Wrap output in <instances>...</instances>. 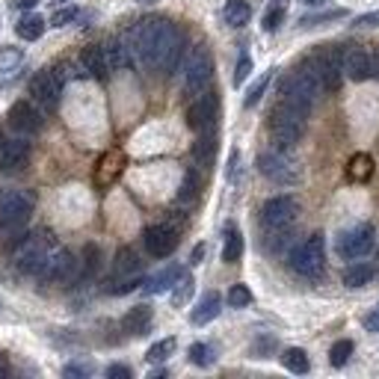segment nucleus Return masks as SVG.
<instances>
[{
	"label": "nucleus",
	"mask_w": 379,
	"mask_h": 379,
	"mask_svg": "<svg viewBox=\"0 0 379 379\" xmlns=\"http://www.w3.org/2000/svg\"><path fill=\"white\" fill-rule=\"evenodd\" d=\"M136 3H154V0H136Z\"/></svg>",
	"instance_id": "13d9d810"
},
{
	"label": "nucleus",
	"mask_w": 379,
	"mask_h": 379,
	"mask_svg": "<svg viewBox=\"0 0 379 379\" xmlns=\"http://www.w3.org/2000/svg\"><path fill=\"white\" fill-rule=\"evenodd\" d=\"M196 187H198L196 172H187V178H184V184H181V193H178V198H181V202H190V198H196Z\"/></svg>",
	"instance_id": "c03bdc74"
},
{
	"label": "nucleus",
	"mask_w": 379,
	"mask_h": 379,
	"mask_svg": "<svg viewBox=\"0 0 379 379\" xmlns=\"http://www.w3.org/2000/svg\"><path fill=\"white\" fill-rule=\"evenodd\" d=\"M107 376H110V379H131V367H125V365H110V367H107Z\"/></svg>",
	"instance_id": "49530a36"
},
{
	"label": "nucleus",
	"mask_w": 379,
	"mask_h": 379,
	"mask_svg": "<svg viewBox=\"0 0 379 379\" xmlns=\"http://www.w3.org/2000/svg\"><path fill=\"white\" fill-rule=\"evenodd\" d=\"M36 3H39V0H15V6H18V9H33Z\"/></svg>",
	"instance_id": "8fccbe9b"
},
{
	"label": "nucleus",
	"mask_w": 379,
	"mask_h": 379,
	"mask_svg": "<svg viewBox=\"0 0 379 379\" xmlns=\"http://www.w3.org/2000/svg\"><path fill=\"white\" fill-rule=\"evenodd\" d=\"M190 294H193V278H190L187 273H181V278L175 282V291H172V303L175 305H184L187 299H190Z\"/></svg>",
	"instance_id": "ea45409f"
},
{
	"label": "nucleus",
	"mask_w": 379,
	"mask_h": 379,
	"mask_svg": "<svg viewBox=\"0 0 379 379\" xmlns=\"http://www.w3.org/2000/svg\"><path fill=\"white\" fill-rule=\"evenodd\" d=\"M27 161H30L27 134L0 131V169H3V172H15V169H24Z\"/></svg>",
	"instance_id": "f8f14e48"
},
{
	"label": "nucleus",
	"mask_w": 379,
	"mask_h": 379,
	"mask_svg": "<svg viewBox=\"0 0 379 379\" xmlns=\"http://www.w3.org/2000/svg\"><path fill=\"white\" fill-rule=\"evenodd\" d=\"M373 278V267L371 264H353L344 270V285L347 287H362Z\"/></svg>",
	"instance_id": "c85d7f7f"
},
{
	"label": "nucleus",
	"mask_w": 379,
	"mask_h": 379,
	"mask_svg": "<svg viewBox=\"0 0 379 379\" xmlns=\"http://www.w3.org/2000/svg\"><path fill=\"white\" fill-rule=\"evenodd\" d=\"M175 353V338H163V341H157V344H152L148 347V353H145V358L152 365H161V362H166L169 356Z\"/></svg>",
	"instance_id": "473e14b6"
},
{
	"label": "nucleus",
	"mask_w": 379,
	"mask_h": 379,
	"mask_svg": "<svg viewBox=\"0 0 379 379\" xmlns=\"http://www.w3.org/2000/svg\"><path fill=\"white\" fill-rule=\"evenodd\" d=\"M317 92H320V83H317V77L303 65V68H299V72L291 77V81L285 83L282 101H285L287 107H296V110H303V113H308V110H311V104H314V98H317Z\"/></svg>",
	"instance_id": "6e6552de"
},
{
	"label": "nucleus",
	"mask_w": 379,
	"mask_h": 379,
	"mask_svg": "<svg viewBox=\"0 0 379 379\" xmlns=\"http://www.w3.org/2000/svg\"><path fill=\"white\" fill-rule=\"evenodd\" d=\"M305 6H320V3H326V0H303Z\"/></svg>",
	"instance_id": "5fc2aeb1"
},
{
	"label": "nucleus",
	"mask_w": 379,
	"mask_h": 379,
	"mask_svg": "<svg viewBox=\"0 0 379 379\" xmlns=\"http://www.w3.org/2000/svg\"><path fill=\"white\" fill-rule=\"evenodd\" d=\"M3 376H6V362L0 358V379H3Z\"/></svg>",
	"instance_id": "6e6d98bb"
},
{
	"label": "nucleus",
	"mask_w": 379,
	"mask_h": 379,
	"mask_svg": "<svg viewBox=\"0 0 379 379\" xmlns=\"http://www.w3.org/2000/svg\"><path fill=\"white\" fill-rule=\"evenodd\" d=\"M54 246H57V243H54L48 234H39V232H36V234H24V237H18V243H15L12 261H15V267H18L21 273L39 276Z\"/></svg>",
	"instance_id": "20e7f679"
},
{
	"label": "nucleus",
	"mask_w": 379,
	"mask_h": 379,
	"mask_svg": "<svg viewBox=\"0 0 379 379\" xmlns=\"http://www.w3.org/2000/svg\"><path fill=\"white\" fill-rule=\"evenodd\" d=\"M341 63H344V74L350 81L362 83L367 77H373V63H371V51L362 45H350L341 51Z\"/></svg>",
	"instance_id": "dca6fc26"
},
{
	"label": "nucleus",
	"mask_w": 379,
	"mask_h": 379,
	"mask_svg": "<svg viewBox=\"0 0 379 379\" xmlns=\"http://www.w3.org/2000/svg\"><path fill=\"white\" fill-rule=\"evenodd\" d=\"M178 278H181V267H166V270L143 278V291L152 294V296L154 294H163V291H169V287H175Z\"/></svg>",
	"instance_id": "412c9836"
},
{
	"label": "nucleus",
	"mask_w": 379,
	"mask_h": 379,
	"mask_svg": "<svg viewBox=\"0 0 379 379\" xmlns=\"http://www.w3.org/2000/svg\"><path fill=\"white\" fill-rule=\"evenodd\" d=\"M365 329H367V332H379V311L365 317Z\"/></svg>",
	"instance_id": "de8ad7c7"
},
{
	"label": "nucleus",
	"mask_w": 379,
	"mask_h": 379,
	"mask_svg": "<svg viewBox=\"0 0 379 379\" xmlns=\"http://www.w3.org/2000/svg\"><path fill=\"white\" fill-rule=\"evenodd\" d=\"M371 63H373V74L379 77V51H373V54H371Z\"/></svg>",
	"instance_id": "603ef678"
},
{
	"label": "nucleus",
	"mask_w": 379,
	"mask_h": 379,
	"mask_svg": "<svg viewBox=\"0 0 379 379\" xmlns=\"http://www.w3.org/2000/svg\"><path fill=\"white\" fill-rule=\"evenodd\" d=\"M54 3H57V6H63V3H68V0H54Z\"/></svg>",
	"instance_id": "4d7b16f0"
},
{
	"label": "nucleus",
	"mask_w": 379,
	"mask_h": 379,
	"mask_svg": "<svg viewBox=\"0 0 379 379\" xmlns=\"http://www.w3.org/2000/svg\"><path fill=\"white\" fill-rule=\"evenodd\" d=\"M143 243L148 249V255L152 258H166V255H172L175 252V246H178V232L172 225H152V228H145V234H143Z\"/></svg>",
	"instance_id": "f3484780"
},
{
	"label": "nucleus",
	"mask_w": 379,
	"mask_h": 379,
	"mask_svg": "<svg viewBox=\"0 0 379 379\" xmlns=\"http://www.w3.org/2000/svg\"><path fill=\"white\" fill-rule=\"evenodd\" d=\"M305 119H308V113H303V110H296V107H287L285 101L273 110L270 113V136H273L278 152H287V148H294L299 139H303Z\"/></svg>",
	"instance_id": "7ed1b4c3"
},
{
	"label": "nucleus",
	"mask_w": 379,
	"mask_h": 379,
	"mask_svg": "<svg viewBox=\"0 0 379 379\" xmlns=\"http://www.w3.org/2000/svg\"><path fill=\"white\" fill-rule=\"evenodd\" d=\"M223 15H225L228 27H243V24H249V18H252V6H249L246 0H228Z\"/></svg>",
	"instance_id": "a878e982"
},
{
	"label": "nucleus",
	"mask_w": 379,
	"mask_h": 379,
	"mask_svg": "<svg viewBox=\"0 0 379 379\" xmlns=\"http://www.w3.org/2000/svg\"><path fill=\"white\" fill-rule=\"evenodd\" d=\"M104 54H107L110 72H119V68L134 65V54H131V48L125 45V39H113V42H107L104 45Z\"/></svg>",
	"instance_id": "4be33fe9"
},
{
	"label": "nucleus",
	"mask_w": 379,
	"mask_h": 379,
	"mask_svg": "<svg viewBox=\"0 0 379 379\" xmlns=\"http://www.w3.org/2000/svg\"><path fill=\"white\" fill-rule=\"evenodd\" d=\"M228 305H232V308H246V305H252V291H249L246 285H234L232 291H228Z\"/></svg>",
	"instance_id": "4c0bfd02"
},
{
	"label": "nucleus",
	"mask_w": 379,
	"mask_h": 379,
	"mask_svg": "<svg viewBox=\"0 0 379 379\" xmlns=\"http://www.w3.org/2000/svg\"><path fill=\"white\" fill-rule=\"evenodd\" d=\"M98 261H101V252H98V246L89 243L83 249V264L77 261V278H81V276H92L98 270Z\"/></svg>",
	"instance_id": "72a5a7b5"
},
{
	"label": "nucleus",
	"mask_w": 379,
	"mask_h": 379,
	"mask_svg": "<svg viewBox=\"0 0 379 379\" xmlns=\"http://www.w3.org/2000/svg\"><path fill=\"white\" fill-rule=\"evenodd\" d=\"M45 18L42 15H24L21 21L15 24V33L24 39V42H36V39H42V33H45Z\"/></svg>",
	"instance_id": "bb28decb"
},
{
	"label": "nucleus",
	"mask_w": 379,
	"mask_h": 379,
	"mask_svg": "<svg viewBox=\"0 0 379 379\" xmlns=\"http://www.w3.org/2000/svg\"><path fill=\"white\" fill-rule=\"evenodd\" d=\"M373 21H379V15H365V18H358L356 24H373Z\"/></svg>",
	"instance_id": "864d4df0"
},
{
	"label": "nucleus",
	"mask_w": 379,
	"mask_h": 379,
	"mask_svg": "<svg viewBox=\"0 0 379 379\" xmlns=\"http://www.w3.org/2000/svg\"><path fill=\"white\" fill-rule=\"evenodd\" d=\"M89 373V367H83V365H68L65 367V376H86Z\"/></svg>",
	"instance_id": "09e8293b"
},
{
	"label": "nucleus",
	"mask_w": 379,
	"mask_h": 379,
	"mask_svg": "<svg viewBox=\"0 0 379 379\" xmlns=\"http://www.w3.org/2000/svg\"><path fill=\"white\" fill-rule=\"evenodd\" d=\"M113 270H116V276H134V273L139 270V258H136L134 249H127V246H125V249H119Z\"/></svg>",
	"instance_id": "c756f323"
},
{
	"label": "nucleus",
	"mask_w": 379,
	"mask_h": 379,
	"mask_svg": "<svg viewBox=\"0 0 379 379\" xmlns=\"http://www.w3.org/2000/svg\"><path fill=\"white\" fill-rule=\"evenodd\" d=\"M299 216V202L294 196H273L270 202L261 207V225L267 234L273 232H287Z\"/></svg>",
	"instance_id": "1a4fd4ad"
},
{
	"label": "nucleus",
	"mask_w": 379,
	"mask_h": 379,
	"mask_svg": "<svg viewBox=\"0 0 379 379\" xmlns=\"http://www.w3.org/2000/svg\"><path fill=\"white\" fill-rule=\"evenodd\" d=\"M148 326H152V308L148 305H136L122 317V329L131 335H145Z\"/></svg>",
	"instance_id": "b1692460"
},
{
	"label": "nucleus",
	"mask_w": 379,
	"mask_h": 379,
	"mask_svg": "<svg viewBox=\"0 0 379 379\" xmlns=\"http://www.w3.org/2000/svg\"><path fill=\"white\" fill-rule=\"evenodd\" d=\"M258 169H261L264 178H270L276 184H296L299 181V169L287 161L285 152H264L258 157Z\"/></svg>",
	"instance_id": "4468645a"
},
{
	"label": "nucleus",
	"mask_w": 379,
	"mask_h": 379,
	"mask_svg": "<svg viewBox=\"0 0 379 379\" xmlns=\"http://www.w3.org/2000/svg\"><path fill=\"white\" fill-rule=\"evenodd\" d=\"M122 166H125V154L113 148V152H107L101 161H98V169H95V184L98 187H110L116 181L119 175H122Z\"/></svg>",
	"instance_id": "6ab92c4d"
},
{
	"label": "nucleus",
	"mask_w": 379,
	"mask_h": 379,
	"mask_svg": "<svg viewBox=\"0 0 379 379\" xmlns=\"http://www.w3.org/2000/svg\"><path fill=\"white\" fill-rule=\"evenodd\" d=\"M285 21V9L282 6H273V9H267V15H264V30L267 33H273V30H278Z\"/></svg>",
	"instance_id": "37998d69"
},
{
	"label": "nucleus",
	"mask_w": 379,
	"mask_h": 379,
	"mask_svg": "<svg viewBox=\"0 0 379 379\" xmlns=\"http://www.w3.org/2000/svg\"><path fill=\"white\" fill-rule=\"evenodd\" d=\"M249 74H252V59H249V57L243 54V57H240V63H237V72H234V86H240Z\"/></svg>",
	"instance_id": "a18cd8bd"
},
{
	"label": "nucleus",
	"mask_w": 379,
	"mask_h": 379,
	"mask_svg": "<svg viewBox=\"0 0 379 379\" xmlns=\"http://www.w3.org/2000/svg\"><path fill=\"white\" fill-rule=\"evenodd\" d=\"M270 72H267V74H261V77H258V81H255V86L252 89H249V92H246V107H255L258 101H261V95L267 92V86H270Z\"/></svg>",
	"instance_id": "a19ab883"
},
{
	"label": "nucleus",
	"mask_w": 379,
	"mask_h": 379,
	"mask_svg": "<svg viewBox=\"0 0 379 379\" xmlns=\"http://www.w3.org/2000/svg\"><path fill=\"white\" fill-rule=\"evenodd\" d=\"M326 267V240L323 234H311L308 240L291 249V270L303 278H320Z\"/></svg>",
	"instance_id": "39448f33"
},
{
	"label": "nucleus",
	"mask_w": 379,
	"mask_h": 379,
	"mask_svg": "<svg viewBox=\"0 0 379 379\" xmlns=\"http://www.w3.org/2000/svg\"><path fill=\"white\" fill-rule=\"evenodd\" d=\"M9 125H12V131L30 136L42 127V113H39L30 101H15L9 107Z\"/></svg>",
	"instance_id": "a211bd4d"
},
{
	"label": "nucleus",
	"mask_w": 379,
	"mask_h": 379,
	"mask_svg": "<svg viewBox=\"0 0 379 379\" xmlns=\"http://www.w3.org/2000/svg\"><path fill=\"white\" fill-rule=\"evenodd\" d=\"M305 68L317 77L320 89H329V92H335V89L341 86L344 63H341V51H338L335 45H326V48H320V51H317L314 57H308Z\"/></svg>",
	"instance_id": "423d86ee"
},
{
	"label": "nucleus",
	"mask_w": 379,
	"mask_h": 379,
	"mask_svg": "<svg viewBox=\"0 0 379 379\" xmlns=\"http://www.w3.org/2000/svg\"><path fill=\"white\" fill-rule=\"evenodd\" d=\"M81 18V9H74V6H65V9H57L54 18H51V24L54 27H65V24H72Z\"/></svg>",
	"instance_id": "79ce46f5"
},
{
	"label": "nucleus",
	"mask_w": 379,
	"mask_h": 379,
	"mask_svg": "<svg viewBox=\"0 0 379 379\" xmlns=\"http://www.w3.org/2000/svg\"><path fill=\"white\" fill-rule=\"evenodd\" d=\"M219 305H223L219 294L207 291L202 299H198V305L193 308V314H190V323H193V326H207L211 320H216V317H219Z\"/></svg>",
	"instance_id": "aec40b11"
},
{
	"label": "nucleus",
	"mask_w": 379,
	"mask_h": 379,
	"mask_svg": "<svg viewBox=\"0 0 379 379\" xmlns=\"http://www.w3.org/2000/svg\"><path fill=\"white\" fill-rule=\"evenodd\" d=\"M373 172V161L367 154H356L353 163H350V178L353 181H365V178H371Z\"/></svg>",
	"instance_id": "f704fd0d"
},
{
	"label": "nucleus",
	"mask_w": 379,
	"mask_h": 379,
	"mask_svg": "<svg viewBox=\"0 0 379 379\" xmlns=\"http://www.w3.org/2000/svg\"><path fill=\"white\" fill-rule=\"evenodd\" d=\"M36 278H42V282H74L77 278V261L74 255L68 252V249L63 246H54L51 255H48V261L42 267V273H39Z\"/></svg>",
	"instance_id": "ddd939ff"
},
{
	"label": "nucleus",
	"mask_w": 379,
	"mask_h": 379,
	"mask_svg": "<svg viewBox=\"0 0 379 379\" xmlns=\"http://www.w3.org/2000/svg\"><path fill=\"white\" fill-rule=\"evenodd\" d=\"M30 95L39 104L42 113H54L59 107V98H63V81L54 74V68H45V72H36L33 81H30Z\"/></svg>",
	"instance_id": "9d476101"
},
{
	"label": "nucleus",
	"mask_w": 379,
	"mask_h": 379,
	"mask_svg": "<svg viewBox=\"0 0 379 379\" xmlns=\"http://www.w3.org/2000/svg\"><path fill=\"white\" fill-rule=\"evenodd\" d=\"M24 63L21 48H0V74H12L18 72V65Z\"/></svg>",
	"instance_id": "2f4dec72"
},
{
	"label": "nucleus",
	"mask_w": 379,
	"mask_h": 379,
	"mask_svg": "<svg viewBox=\"0 0 379 379\" xmlns=\"http://www.w3.org/2000/svg\"><path fill=\"white\" fill-rule=\"evenodd\" d=\"M240 258H243V237L237 228H228V237H225V246H223V261L237 264Z\"/></svg>",
	"instance_id": "cd10ccee"
},
{
	"label": "nucleus",
	"mask_w": 379,
	"mask_h": 379,
	"mask_svg": "<svg viewBox=\"0 0 379 379\" xmlns=\"http://www.w3.org/2000/svg\"><path fill=\"white\" fill-rule=\"evenodd\" d=\"M190 362L198 365V367L214 365V350L207 344H193V347H190Z\"/></svg>",
	"instance_id": "58836bf2"
},
{
	"label": "nucleus",
	"mask_w": 379,
	"mask_h": 379,
	"mask_svg": "<svg viewBox=\"0 0 379 379\" xmlns=\"http://www.w3.org/2000/svg\"><path fill=\"white\" fill-rule=\"evenodd\" d=\"M282 365H285L291 373H308V367H311V362H308L305 350H299V347H291V350H285Z\"/></svg>",
	"instance_id": "7c9ffc66"
},
{
	"label": "nucleus",
	"mask_w": 379,
	"mask_h": 379,
	"mask_svg": "<svg viewBox=\"0 0 379 379\" xmlns=\"http://www.w3.org/2000/svg\"><path fill=\"white\" fill-rule=\"evenodd\" d=\"M202 255H205V246H196V249H193V264L202 261Z\"/></svg>",
	"instance_id": "3c124183"
},
{
	"label": "nucleus",
	"mask_w": 379,
	"mask_h": 379,
	"mask_svg": "<svg viewBox=\"0 0 379 379\" xmlns=\"http://www.w3.org/2000/svg\"><path fill=\"white\" fill-rule=\"evenodd\" d=\"M214 77V57L207 51V45H196L193 51H190L187 63H184V86L190 95H198L205 92L207 83H211Z\"/></svg>",
	"instance_id": "0eeeda50"
},
{
	"label": "nucleus",
	"mask_w": 379,
	"mask_h": 379,
	"mask_svg": "<svg viewBox=\"0 0 379 379\" xmlns=\"http://www.w3.org/2000/svg\"><path fill=\"white\" fill-rule=\"evenodd\" d=\"M376 243V232L371 223H362L350 228L347 234H341V240H338V255L347 258V261H358V258L371 255V249Z\"/></svg>",
	"instance_id": "9b49d317"
},
{
	"label": "nucleus",
	"mask_w": 379,
	"mask_h": 379,
	"mask_svg": "<svg viewBox=\"0 0 379 379\" xmlns=\"http://www.w3.org/2000/svg\"><path fill=\"white\" fill-rule=\"evenodd\" d=\"M83 68H86V74L98 77V81H104V77L110 74L104 45H92V48H86V51H83Z\"/></svg>",
	"instance_id": "5701e85b"
},
{
	"label": "nucleus",
	"mask_w": 379,
	"mask_h": 379,
	"mask_svg": "<svg viewBox=\"0 0 379 379\" xmlns=\"http://www.w3.org/2000/svg\"><path fill=\"white\" fill-rule=\"evenodd\" d=\"M125 45L131 48L134 59H139V63L161 65L166 72H172L181 59L184 33L166 18H145L125 33Z\"/></svg>",
	"instance_id": "f257e3e1"
},
{
	"label": "nucleus",
	"mask_w": 379,
	"mask_h": 379,
	"mask_svg": "<svg viewBox=\"0 0 379 379\" xmlns=\"http://www.w3.org/2000/svg\"><path fill=\"white\" fill-rule=\"evenodd\" d=\"M350 356H353V341H338L332 350H329V362H332V367H344L347 362H350Z\"/></svg>",
	"instance_id": "c9c22d12"
},
{
	"label": "nucleus",
	"mask_w": 379,
	"mask_h": 379,
	"mask_svg": "<svg viewBox=\"0 0 379 379\" xmlns=\"http://www.w3.org/2000/svg\"><path fill=\"white\" fill-rule=\"evenodd\" d=\"M139 285H143V278H139L136 273H134V276H119L116 282L107 287V291L113 294V296H122V294H131V291H136Z\"/></svg>",
	"instance_id": "e433bc0d"
},
{
	"label": "nucleus",
	"mask_w": 379,
	"mask_h": 379,
	"mask_svg": "<svg viewBox=\"0 0 379 379\" xmlns=\"http://www.w3.org/2000/svg\"><path fill=\"white\" fill-rule=\"evenodd\" d=\"M214 157H216V136H214V131H205L193 143V161L198 166H211Z\"/></svg>",
	"instance_id": "393cba45"
},
{
	"label": "nucleus",
	"mask_w": 379,
	"mask_h": 379,
	"mask_svg": "<svg viewBox=\"0 0 379 379\" xmlns=\"http://www.w3.org/2000/svg\"><path fill=\"white\" fill-rule=\"evenodd\" d=\"M33 207L36 198L30 190H6V193H0V243L21 237L24 225L33 216Z\"/></svg>",
	"instance_id": "f03ea898"
},
{
	"label": "nucleus",
	"mask_w": 379,
	"mask_h": 379,
	"mask_svg": "<svg viewBox=\"0 0 379 379\" xmlns=\"http://www.w3.org/2000/svg\"><path fill=\"white\" fill-rule=\"evenodd\" d=\"M216 116H219V101L214 92H198V98L187 110V122L193 131H214L216 125Z\"/></svg>",
	"instance_id": "2eb2a0df"
}]
</instances>
